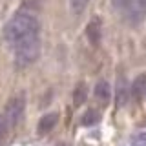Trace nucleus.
<instances>
[{
    "instance_id": "obj_13",
    "label": "nucleus",
    "mask_w": 146,
    "mask_h": 146,
    "mask_svg": "<svg viewBox=\"0 0 146 146\" xmlns=\"http://www.w3.org/2000/svg\"><path fill=\"white\" fill-rule=\"evenodd\" d=\"M131 146H146V133H137L133 139H131Z\"/></svg>"
},
{
    "instance_id": "obj_11",
    "label": "nucleus",
    "mask_w": 146,
    "mask_h": 146,
    "mask_svg": "<svg viewBox=\"0 0 146 146\" xmlns=\"http://www.w3.org/2000/svg\"><path fill=\"white\" fill-rule=\"evenodd\" d=\"M131 91H133L135 97H139L143 91H146V75H139V79L133 82V86H131Z\"/></svg>"
},
{
    "instance_id": "obj_9",
    "label": "nucleus",
    "mask_w": 146,
    "mask_h": 146,
    "mask_svg": "<svg viewBox=\"0 0 146 146\" xmlns=\"http://www.w3.org/2000/svg\"><path fill=\"white\" fill-rule=\"evenodd\" d=\"M90 0H70V7H71V13L73 15H82L84 13L86 6H88Z\"/></svg>"
},
{
    "instance_id": "obj_8",
    "label": "nucleus",
    "mask_w": 146,
    "mask_h": 146,
    "mask_svg": "<svg viewBox=\"0 0 146 146\" xmlns=\"http://www.w3.org/2000/svg\"><path fill=\"white\" fill-rule=\"evenodd\" d=\"M86 97H88V88H86L84 82H79L75 91H73V104H75V106H80L86 100Z\"/></svg>"
},
{
    "instance_id": "obj_12",
    "label": "nucleus",
    "mask_w": 146,
    "mask_h": 146,
    "mask_svg": "<svg viewBox=\"0 0 146 146\" xmlns=\"http://www.w3.org/2000/svg\"><path fill=\"white\" fill-rule=\"evenodd\" d=\"M126 95H128V88H126V80L121 79L119 80V90H117V104L122 106L126 100Z\"/></svg>"
},
{
    "instance_id": "obj_14",
    "label": "nucleus",
    "mask_w": 146,
    "mask_h": 146,
    "mask_svg": "<svg viewBox=\"0 0 146 146\" xmlns=\"http://www.w3.org/2000/svg\"><path fill=\"white\" fill-rule=\"evenodd\" d=\"M7 130H9V124H7L6 117H4V115H0V139H4V137H6Z\"/></svg>"
},
{
    "instance_id": "obj_6",
    "label": "nucleus",
    "mask_w": 146,
    "mask_h": 146,
    "mask_svg": "<svg viewBox=\"0 0 146 146\" xmlns=\"http://www.w3.org/2000/svg\"><path fill=\"white\" fill-rule=\"evenodd\" d=\"M57 121H58V113H48V115H44V117L38 121L36 131H38L40 135H44V133H49V131H51L53 128L57 126Z\"/></svg>"
},
{
    "instance_id": "obj_2",
    "label": "nucleus",
    "mask_w": 146,
    "mask_h": 146,
    "mask_svg": "<svg viewBox=\"0 0 146 146\" xmlns=\"http://www.w3.org/2000/svg\"><path fill=\"white\" fill-rule=\"evenodd\" d=\"M111 6L130 26H137L146 18V0H111Z\"/></svg>"
},
{
    "instance_id": "obj_1",
    "label": "nucleus",
    "mask_w": 146,
    "mask_h": 146,
    "mask_svg": "<svg viewBox=\"0 0 146 146\" xmlns=\"http://www.w3.org/2000/svg\"><path fill=\"white\" fill-rule=\"evenodd\" d=\"M4 36L13 48L38 38V22L27 13H18L4 27Z\"/></svg>"
},
{
    "instance_id": "obj_4",
    "label": "nucleus",
    "mask_w": 146,
    "mask_h": 146,
    "mask_svg": "<svg viewBox=\"0 0 146 146\" xmlns=\"http://www.w3.org/2000/svg\"><path fill=\"white\" fill-rule=\"evenodd\" d=\"M24 106H26L24 93H18V95H15V97H11L7 100L4 117H6L9 126H17L18 122L22 121V117H24Z\"/></svg>"
},
{
    "instance_id": "obj_5",
    "label": "nucleus",
    "mask_w": 146,
    "mask_h": 146,
    "mask_svg": "<svg viewBox=\"0 0 146 146\" xmlns=\"http://www.w3.org/2000/svg\"><path fill=\"white\" fill-rule=\"evenodd\" d=\"M86 36L93 46H99L100 38H102V20L100 17H93L86 26Z\"/></svg>"
},
{
    "instance_id": "obj_3",
    "label": "nucleus",
    "mask_w": 146,
    "mask_h": 146,
    "mask_svg": "<svg viewBox=\"0 0 146 146\" xmlns=\"http://www.w3.org/2000/svg\"><path fill=\"white\" fill-rule=\"evenodd\" d=\"M40 53V40H29L26 44H20L15 48V58L18 66H27V64H33L38 58Z\"/></svg>"
},
{
    "instance_id": "obj_7",
    "label": "nucleus",
    "mask_w": 146,
    "mask_h": 146,
    "mask_svg": "<svg viewBox=\"0 0 146 146\" xmlns=\"http://www.w3.org/2000/svg\"><path fill=\"white\" fill-rule=\"evenodd\" d=\"M110 97H111V88H110L108 80H99L97 86H95V99L102 104H108Z\"/></svg>"
},
{
    "instance_id": "obj_10",
    "label": "nucleus",
    "mask_w": 146,
    "mask_h": 146,
    "mask_svg": "<svg viewBox=\"0 0 146 146\" xmlns=\"http://www.w3.org/2000/svg\"><path fill=\"white\" fill-rule=\"evenodd\" d=\"M99 119H100V115H99L97 110H88V111L84 113V117H82V124H84V126H91V124H95Z\"/></svg>"
}]
</instances>
